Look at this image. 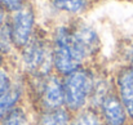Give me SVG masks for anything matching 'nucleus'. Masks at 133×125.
Listing matches in <instances>:
<instances>
[{"label":"nucleus","mask_w":133,"mask_h":125,"mask_svg":"<svg viewBox=\"0 0 133 125\" xmlns=\"http://www.w3.org/2000/svg\"><path fill=\"white\" fill-rule=\"evenodd\" d=\"M71 125H105L98 111L87 107L76 114H72V120Z\"/></svg>","instance_id":"nucleus-11"},{"label":"nucleus","mask_w":133,"mask_h":125,"mask_svg":"<svg viewBox=\"0 0 133 125\" xmlns=\"http://www.w3.org/2000/svg\"><path fill=\"white\" fill-rule=\"evenodd\" d=\"M6 22V10L3 8V5L0 4V27Z\"/></svg>","instance_id":"nucleus-15"},{"label":"nucleus","mask_w":133,"mask_h":125,"mask_svg":"<svg viewBox=\"0 0 133 125\" xmlns=\"http://www.w3.org/2000/svg\"><path fill=\"white\" fill-rule=\"evenodd\" d=\"M105 125H128L131 120L116 90L109 93L96 107Z\"/></svg>","instance_id":"nucleus-6"},{"label":"nucleus","mask_w":133,"mask_h":125,"mask_svg":"<svg viewBox=\"0 0 133 125\" xmlns=\"http://www.w3.org/2000/svg\"><path fill=\"white\" fill-rule=\"evenodd\" d=\"M128 125H133V123H131V124H128Z\"/></svg>","instance_id":"nucleus-18"},{"label":"nucleus","mask_w":133,"mask_h":125,"mask_svg":"<svg viewBox=\"0 0 133 125\" xmlns=\"http://www.w3.org/2000/svg\"><path fill=\"white\" fill-rule=\"evenodd\" d=\"M114 83L116 94L133 123V70L128 65H122L114 75Z\"/></svg>","instance_id":"nucleus-7"},{"label":"nucleus","mask_w":133,"mask_h":125,"mask_svg":"<svg viewBox=\"0 0 133 125\" xmlns=\"http://www.w3.org/2000/svg\"><path fill=\"white\" fill-rule=\"evenodd\" d=\"M9 26L10 39L14 49L21 50L30 39L32 38L35 30V12L31 4H25L18 10L10 13L6 21Z\"/></svg>","instance_id":"nucleus-5"},{"label":"nucleus","mask_w":133,"mask_h":125,"mask_svg":"<svg viewBox=\"0 0 133 125\" xmlns=\"http://www.w3.org/2000/svg\"><path fill=\"white\" fill-rule=\"evenodd\" d=\"M5 55H6V54L0 50V68L4 67V65H5Z\"/></svg>","instance_id":"nucleus-17"},{"label":"nucleus","mask_w":133,"mask_h":125,"mask_svg":"<svg viewBox=\"0 0 133 125\" xmlns=\"http://www.w3.org/2000/svg\"><path fill=\"white\" fill-rule=\"evenodd\" d=\"M52 5L67 14H80L89 6V0H50Z\"/></svg>","instance_id":"nucleus-10"},{"label":"nucleus","mask_w":133,"mask_h":125,"mask_svg":"<svg viewBox=\"0 0 133 125\" xmlns=\"http://www.w3.org/2000/svg\"><path fill=\"white\" fill-rule=\"evenodd\" d=\"M13 84H14V81L12 80L10 74L6 71L5 67H1L0 68V94L6 92Z\"/></svg>","instance_id":"nucleus-13"},{"label":"nucleus","mask_w":133,"mask_h":125,"mask_svg":"<svg viewBox=\"0 0 133 125\" xmlns=\"http://www.w3.org/2000/svg\"><path fill=\"white\" fill-rule=\"evenodd\" d=\"M0 4L6 12L13 13L19 8H22L25 4H27V0H0Z\"/></svg>","instance_id":"nucleus-14"},{"label":"nucleus","mask_w":133,"mask_h":125,"mask_svg":"<svg viewBox=\"0 0 133 125\" xmlns=\"http://www.w3.org/2000/svg\"><path fill=\"white\" fill-rule=\"evenodd\" d=\"M125 65H128V66L133 70V49L131 50V53H129V55H128V62H127Z\"/></svg>","instance_id":"nucleus-16"},{"label":"nucleus","mask_w":133,"mask_h":125,"mask_svg":"<svg viewBox=\"0 0 133 125\" xmlns=\"http://www.w3.org/2000/svg\"><path fill=\"white\" fill-rule=\"evenodd\" d=\"M36 81L38 85L34 89L38 97L40 112L53 111L65 107V90L62 76H59L56 72H52L45 78L36 79Z\"/></svg>","instance_id":"nucleus-4"},{"label":"nucleus","mask_w":133,"mask_h":125,"mask_svg":"<svg viewBox=\"0 0 133 125\" xmlns=\"http://www.w3.org/2000/svg\"><path fill=\"white\" fill-rule=\"evenodd\" d=\"M0 125H31L27 110L22 105L17 106L1 120Z\"/></svg>","instance_id":"nucleus-12"},{"label":"nucleus","mask_w":133,"mask_h":125,"mask_svg":"<svg viewBox=\"0 0 133 125\" xmlns=\"http://www.w3.org/2000/svg\"><path fill=\"white\" fill-rule=\"evenodd\" d=\"M62 79L65 90V107L71 114H76L87 108L96 80L94 70L84 66L66 76H62Z\"/></svg>","instance_id":"nucleus-3"},{"label":"nucleus","mask_w":133,"mask_h":125,"mask_svg":"<svg viewBox=\"0 0 133 125\" xmlns=\"http://www.w3.org/2000/svg\"><path fill=\"white\" fill-rule=\"evenodd\" d=\"M54 72L66 76L85 66L87 61L99 52L101 41L97 31L84 22L58 26L52 34Z\"/></svg>","instance_id":"nucleus-1"},{"label":"nucleus","mask_w":133,"mask_h":125,"mask_svg":"<svg viewBox=\"0 0 133 125\" xmlns=\"http://www.w3.org/2000/svg\"><path fill=\"white\" fill-rule=\"evenodd\" d=\"M72 114L66 108H58L53 111H43L36 119V125H71Z\"/></svg>","instance_id":"nucleus-9"},{"label":"nucleus","mask_w":133,"mask_h":125,"mask_svg":"<svg viewBox=\"0 0 133 125\" xmlns=\"http://www.w3.org/2000/svg\"><path fill=\"white\" fill-rule=\"evenodd\" d=\"M19 52L22 70L29 78L39 79L54 72L52 38L44 31L36 30L30 41Z\"/></svg>","instance_id":"nucleus-2"},{"label":"nucleus","mask_w":133,"mask_h":125,"mask_svg":"<svg viewBox=\"0 0 133 125\" xmlns=\"http://www.w3.org/2000/svg\"><path fill=\"white\" fill-rule=\"evenodd\" d=\"M25 88L22 84L14 83L6 92L0 94V123L1 120L17 106L21 105Z\"/></svg>","instance_id":"nucleus-8"}]
</instances>
